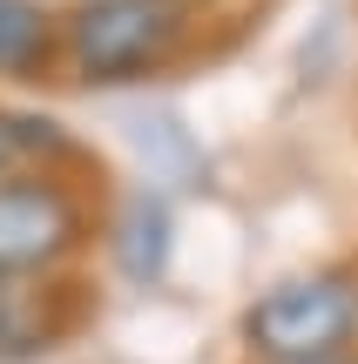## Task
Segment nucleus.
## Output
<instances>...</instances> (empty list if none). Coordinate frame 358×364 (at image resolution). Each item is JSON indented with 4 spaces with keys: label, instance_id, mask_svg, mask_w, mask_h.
<instances>
[{
    "label": "nucleus",
    "instance_id": "f257e3e1",
    "mask_svg": "<svg viewBox=\"0 0 358 364\" xmlns=\"http://www.w3.org/2000/svg\"><path fill=\"white\" fill-rule=\"evenodd\" d=\"M210 41V0H68L61 81L81 95H129L169 81Z\"/></svg>",
    "mask_w": 358,
    "mask_h": 364
},
{
    "label": "nucleus",
    "instance_id": "20e7f679",
    "mask_svg": "<svg viewBox=\"0 0 358 364\" xmlns=\"http://www.w3.org/2000/svg\"><path fill=\"white\" fill-rule=\"evenodd\" d=\"M61 81V7L54 0H0V88Z\"/></svg>",
    "mask_w": 358,
    "mask_h": 364
},
{
    "label": "nucleus",
    "instance_id": "39448f33",
    "mask_svg": "<svg viewBox=\"0 0 358 364\" xmlns=\"http://www.w3.org/2000/svg\"><path fill=\"white\" fill-rule=\"evenodd\" d=\"M21 169H88V149L68 135L61 115L48 108H21L0 95V182Z\"/></svg>",
    "mask_w": 358,
    "mask_h": 364
},
{
    "label": "nucleus",
    "instance_id": "f03ea898",
    "mask_svg": "<svg viewBox=\"0 0 358 364\" xmlns=\"http://www.w3.org/2000/svg\"><path fill=\"white\" fill-rule=\"evenodd\" d=\"M243 364H338L358 358V257H325L284 270L243 297L237 324Z\"/></svg>",
    "mask_w": 358,
    "mask_h": 364
},
{
    "label": "nucleus",
    "instance_id": "7ed1b4c3",
    "mask_svg": "<svg viewBox=\"0 0 358 364\" xmlns=\"http://www.w3.org/2000/svg\"><path fill=\"white\" fill-rule=\"evenodd\" d=\"M108 216L81 169H21L0 182V284H68Z\"/></svg>",
    "mask_w": 358,
    "mask_h": 364
},
{
    "label": "nucleus",
    "instance_id": "423d86ee",
    "mask_svg": "<svg viewBox=\"0 0 358 364\" xmlns=\"http://www.w3.org/2000/svg\"><path fill=\"white\" fill-rule=\"evenodd\" d=\"M338 364H358V358H338Z\"/></svg>",
    "mask_w": 358,
    "mask_h": 364
}]
</instances>
